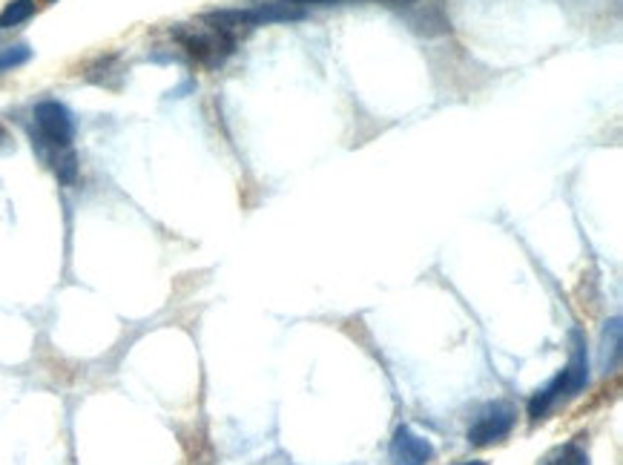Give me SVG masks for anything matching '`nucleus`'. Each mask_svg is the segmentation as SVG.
Instances as JSON below:
<instances>
[{
	"mask_svg": "<svg viewBox=\"0 0 623 465\" xmlns=\"http://www.w3.org/2000/svg\"><path fill=\"white\" fill-rule=\"evenodd\" d=\"M3 147H12V135H9V130L0 124V150H3Z\"/></svg>",
	"mask_w": 623,
	"mask_h": 465,
	"instance_id": "obj_13",
	"label": "nucleus"
},
{
	"mask_svg": "<svg viewBox=\"0 0 623 465\" xmlns=\"http://www.w3.org/2000/svg\"><path fill=\"white\" fill-rule=\"evenodd\" d=\"M176 38L204 67H219L236 49V38L216 32L210 26L207 29H176Z\"/></svg>",
	"mask_w": 623,
	"mask_h": 465,
	"instance_id": "obj_1",
	"label": "nucleus"
},
{
	"mask_svg": "<svg viewBox=\"0 0 623 465\" xmlns=\"http://www.w3.org/2000/svg\"><path fill=\"white\" fill-rule=\"evenodd\" d=\"M514 417H517V414H514L512 405H506V402H489V405L477 414V420L471 422V428H468V443L477 445V448H486V445L506 440V437L512 434Z\"/></svg>",
	"mask_w": 623,
	"mask_h": 465,
	"instance_id": "obj_2",
	"label": "nucleus"
},
{
	"mask_svg": "<svg viewBox=\"0 0 623 465\" xmlns=\"http://www.w3.org/2000/svg\"><path fill=\"white\" fill-rule=\"evenodd\" d=\"M434 457V445L425 437L414 434L408 425H400L391 443V463L394 465H425Z\"/></svg>",
	"mask_w": 623,
	"mask_h": 465,
	"instance_id": "obj_4",
	"label": "nucleus"
},
{
	"mask_svg": "<svg viewBox=\"0 0 623 465\" xmlns=\"http://www.w3.org/2000/svg\"><path fill=\"white\" fill-rule=\"evenodd\" d=\"M560 397H569V394H566V371H560L546 388H540V391L529 399V420L532 422L543 420Z\"/></svg>",
	"mask_w": 623,
	"mask_h": 465,
	"instance_id": "obj_7",
	"label": "nucleus"
},
{
	"mask_svg": "<svg viewBox=\"0 0 623 465\" xmlns=\"http://www.w3.org/2000/svg\"><path fill=\"white\" fill-rule=\"evenodd\" d=\"M32 58V52H29V46H6V49H0V72H6V69H15V67H23L26 61Z\"/></svg>",
	"mask_w": 623,
	"mask_h": 465,
	"instance_id": "obj_12",
	"label": "nucleus"
},
{
	"mask_svg": "<svg viewBox=\"0 0 623 465\" xmlns=\"http://www.w3.org/2000/svg\"><path fill=\"white\" fill-rule=\"evenodd\" d=\"M621 362V319L606 322L601 339V368L606 374H612Z\"/></svg>",
	"mask_w": 623,
	"mask_h": 465,
	"instance_id": "obj_8",
	"label": "nucleus"
},
{
	"mask_svg": "<svg viewBox=\"0 0 623 465\" xmlns=\"http://www.w3.org/2000/svg\"><path fill=\"white\" fill-rule=\"evenodd\" d=\"M540 465H589V454L575 443L557 445V448H552V451L543 457V463Z\"/></svg>",
	"mask_w": 623,
	"mask_h": 465,
	"instance_id": "obj_9",
	"label": "nucleus"
},
{
	"mask_svg": "<svg viewBox=\"0 0 623 465\" xmlns=\"http://www.w3.org/2000/svg\"><path fill=\"white\" fill-rule=\"evenodd\" d=\"M282 3H331V0H282Z\"/></svg>",
	"mask_w": 623,
	"mask_h": 465,
	"instance_id": "obj_14",
	"label": "nucleus"
},
{
	"mask_svg": "<svg viewBox=\"0 0 623 465\" xmlns=\"http://www.w3.org/2000/svg\"><path fill=\"white\" fill-rule=\"evenodd\" d=\"M247 21H250V26L305 21V9H296L290 3H259L253 9H247Z\"/></svg>",
	"mask_w": 623,
	"mask_h": 465,
	"instance_id": "obj_6",
	"label": "nucleus"
},
{
	"mask_svg": "<svg viewBox=\"0 0 623 465\" xmlns=\"http://www.w3.org/2000/svg\"><path fill=\"white\" fill-rule=\"evenodd\" d=\"M572 342H575L572 362H569V368H563L566 371V394L569 397L589 385V356H586V339H583V333L572 331Z\"/></svg>",
	"mask_w": 623,
	"mask_h": 465,
	"instance_id": "obj_5",
	"label": "nucleus"
},
{
	"mask_svg": "<svg viewBox=\"0 0 623 465\" xmlns=\"http://www.w3.org/2000/svg\"><path fill=\"white\" fill-rule=\"evenodd\" d=\"M466 465H486L483 460H474V463H466Z\"/></svg>",
	"mask_w": 623,
	"mask_h": 465,
	"instance_id": "obj_15",
	"label": "nucleus"
},
{
	"mask_svg": "<svg viewBox=\"0 0 623 465\" xmlns=\"http://www.w3.org/2000/svg\"><path fill=\"white\" fill-rule=\"evenodd\" d=\"M35 127H38L41 141H46L55 150H67L69 144H72V138H75L72 115L58 101H41L35 107Z\"/></svg>",
	"mask_w": 623,
	"mask_h": 465,
	"instance_id": "obj_3",
	"label": "nucleus"
},
{
	"mask_svg": "<svg viewBox=\"0 0 623 465\" xmlns=\"http://www.w3.org/2000/svg\"><path fill=\"white\" fill-rule=\"evenodd\" d=\"M52 170L64 184H72L75 176H78V158H75V153L69 147L67 150H58V155L52 158Z\"/></svg>",
	"mask_w": 623,
	"mask_h": 465,
	"instance_id": "obj_11",
	"label": "nucleus"
},
{
	"mask_svg": "<svg viewBox=\"0 0 623 465\" xmlns=\"http://www.w3.org/2000/svg\"><path fill=\"white\" fill-rule=\"evenodd\" d=\"M32 15H35V0H12V3H6V9L0 12V29L21 26V23L29 21Z\"/></svg>",
	"mask_w": 623,
	"mask_h": 465,
	"instance_id": "obj_10",
	"label": "nucleus"
}]
</instances>
